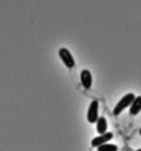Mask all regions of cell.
I'll list each match as a JSON object with an SVG mask.
<instances>
[{
	"instance_id": "obj_9",
	"label": "cell",
	"mask_w": 141,
	"mask_h": 151,
	"mask_svg": "<svg viewBox=\"0 0 141 151\" xmlns=\"http://www.w3.org/2000/svg\"><path fill=\"white\" fill-rule=\"evenodd\" d=\"M135 151H141V148H139V149H137V150H135Z\"/></svg>"
},
{
	"instance_id": "obj_4",
	"label": "cell",
	"mask_w": 141,
	"mask_h": 151,
	"mask_svg": "<svg viewBox=\"0 0 141 151\" xmlns=\"http://www.w3.org/2000/svg\"><path fill=\"white\" fill-rule=\"evenodd\" d=\"M112 137H113V134L111 133V132H106L105 134H102V135L98 136V137H95L92 139L91 145L99 147L100 145L107 143V142H109L110 139H112Z\"/></svg>"
},
{
	"instance_id": "obj_8",
	"label": "cell",
	"mask_w": 141,
	"mask_h": 151,
	"mask_svg": "<svg viewBox=\"0 0 141 151\" xmlns=\"http://www.w3.org/2000/svg\"><path fill=\"white\" fill-rule=\"evenodd\" d=\"M97 151H117V146L112 143H105L97 147Z\"/></svg>"
},
{
	"instance_id": "obj_5",
	"label": "cell",
	"mask_w": 141,
	"mask_h": 151,
	"mask_svg": "<svg viewBox=\"0 0 141 151\" xmlns=\"http://www.w3.org/2000/svg\"><path fill=\"white\" fill-rule=\"evenodd\" d=\"M81 82L86 89H89L92 85V74L88 69H83L81 71Z\"/></svg>"
},
{
	"instance_id": "obj_2",
	"label": "cell",
	"mask_w": 141,
	"mask_h": 151,
	"mask_svg": "<svg viewBox=\"0 0 141 151\" xmlns=\"http://www.w3.org/2000/svg\"><path fill=\"white\" fill-rule=\"evenodd\" d=\"M59 55H60L61 59L62 60V62L64 63V65L66 67L69 68L74 67L75 60H74L73 55L69 51V49H67L66 47H62V48H60V50H59Z\"/></svg>"
},
{
	"instance_id": "obj_1",
	"label": "cell",
	"mask_w": 141,
	"mask_h": 151,
	"mask_svg": "<svg viewBox=\"0 0 141 151\" xmlns=\"http://www.w3.org/2000/svg\"><path fill=\"white\" fill-rule=\"evenodd\" d=\"M135 94H133L132 93L125 94L124 96L117 102V104L115 105V107H114V109H113L114 115H115V116L119 115V114L123 111L125 108H127L128 106L132 105V103L133 102V100H135Z\"/></svg>"
},
{
	"instance_id": "obj_6",
	"label": "cell",
	"mask_w": 141,
	"mask_h": 151,
	"mask_svg": "<svg viewBox=\"0 0 141 151\" xmlns=\"http://www.w3.org/2000/svg\"><path fill=\"white\" fill-rule=\"evenodd\" d=\"M141 111V95H138L135 98L130 108V114L132 116L137 115Z\"/></svg>"
},
{
	"instance_id": "obj_3",
	"label": "cell",
	"mask_w": 141,
	"mask_h": 151,
	"mask_svg": "<svg viewBox=\"0 0 141 151\" xmlns=\"http://www.w3.org/2000/svg\"><path fill=\"white\" fill-rule=\"evenodd\" d=\"M98 108H99V102L98 100H92L89 104L87 110V120L89 122L93 123L98 120Z\"/></svg>"
},
{
	"instance_id": "obj_10",
	"label": "cell",
	"mask_w": 141,
	"mask_h": 151,
	"mask_svg": "<svg viewBox=\"0 0 141 151\" xmlns=\"http://www.w3.org/2000/svg\"><path fill=\"white\" fill-rule=\"evenodd\" d=\"M139 133H140V135H141V128H140V130H139Z\"/></svg>"
},
{
	"instance_id": "obj_7",
	"label": "cell",
	"mask_w": 141,
	"mask_h": 151,
	"mask_svg": "<svg viewBox=\"0 0 141 151\" xmlns=\"http://www.w3.org/2000/svg\"><path fill=\"white\" fill-rule=\"evenodd\" d=\"M107 129V121L105 116H100L97 120V132L100 134H105Z\"/></svg>"
}]
</instances>
